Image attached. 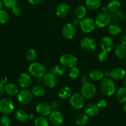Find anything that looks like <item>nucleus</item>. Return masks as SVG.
Here are the masks:
<instances>
[{
    "label": "nucleus",
    "mask_w": 126,
    "mask_h": 126,
    "mask_svg": "<svg viewBox=\"0 0 126 126\" xmlns=\"http://www.w3.org/2000/svg\"><path fill=\"white\" fill-rule=\"evenodd\" d=\"M101 92L106 96H111L116 92V84L111 78H103L100 82Z\"/></svg>",
    "instance_id": "nucleus-1"
},
{
    "label": "nucleus",
    "mask_w": 126,
    "mask_h": 126,
    "mask_svg": "<svg viewBox=\"0 0 126 126\" xmlns=\"http://www.w3.org/2000/svg\"><path fill=\"white\" fill-rule=\"evenodd\" d=\"M28 71L32 76L37 78H42L47 73L45 66L38 62L31 63L28 67Z\"/></svg>",
    "instance_id": "nucleus-2"
},
{
    "label": "nucleus",
    "mask_w": 126,
    "mask_h": 126,
    "mask_svg": "<svg viewBox=\"0 0 126 126\" xmlns=\"http://www.w3.org/2000/svg\"><path fill=\"white\" fill-rule=\"evenodd\" d=\"M69 99L70 105L73 109L79 110L84 107L85 104V98L80 93H75L71 95Z\"/></svg>",
    "instance_id": "nucleus-3"
},
{
    "label": "nucleus",
    "mask_w": 126,
    "mask_h": 126,
    "mask_svg": "<svg viewBox=\"0 0 126 126\" xmlns=\"http://www.w3.org/2000/svg\"><path fill=\"white\" fill-rule=\"evenodd\" d=\"M96 93V89L95 85L90 82L84 84L81 89V94L86 99H91Z\"/></svg>",
    "instance_id": "nucleus-4"
},
{
    "label": "nucleus",
    "mask_w": 126,
    "mask_h": 126,
    "mask_svg": "<svg viewBox=\"0 0 126 126\" xmlns=\"http://www.w3.org/2000/svg\"><path fill=\"white\" fill-rule=\"evenodd\" d=\"M15 108L14 104L11 99L3 98L0 100V112L3 114H9L12 113Z\"/></svg>",
    "instance_id": "nucleus-5"
},
{
    "label": "nucleus",
    "mask_w": 126,
    "mask_h": 126,
    "mask_svg": "<svg viewBox=\"0 0 126 126\" xmlns=\"http://www.w3.org/2000/svg\"><path fill=\"white\" fill-rule=\"evenodd\" d=\"M79 25L83 32L85 33H89L93 31L96 25H95V20L92 18L84 17L80 20Z\"/></svg>",
    "instance_id": "nucleus-6"
},
{
    "label": "nucleus",
    "mask_w": 126,
    "mask_h": 126,
    "mask_svg": "<svg viewBox=\"0 0 126 126\" xmlns=\"http://www.w3.org/2000/svg\"><path fill=\"white\" fill-rule=\"evenodd\" d=\"M111 15L107 12H101L96 17L95 20V25L100 28H103L108 25L111 22Z\"/></svg>",
    "instance_id": "nucleus-7"
},
{
    "label": "nucleus",
    "mask_w": 126,
    "mask_h": 126,
    "mask_svg": "<svg viewBox=\"0 0 126 126\" xmlns=\"http://www.w3.org/2000/svg\"><path fill=\"white\" fill-rule=\"evenodd\" d=\"M33 98V94L32 91L27 89H23L17 94L18 102L22 105L29 104Z\"/></svg>",
    "instance_id": "nucleus-8"
},
{
    "label": "nucleus",
    "mask_w": 126,
    "mask_h": 126,
    "mask_svg": "<svg viewBox=\"0 0 126 126\" xmlns=\"http://www.w3.org/2000/svg\"><path fill=\"white\" fill-rule=\"evenodd\" d=\"M61 64L65 67L73 68L77 65L78 60L75 56L72 54H65L62 55L60 58Z\"/></svg>",
    "instance_id": "nucleus-9"
},
{
    "label": "nucleus",
    "mask_w": 126,
    "mask_h": 126,
    "mask_svg": "<svg viewBox=\"0 0 126 126\" xmlns=\"http://www.w3.org/2000/svg\"><path fill=\"white\" fill-rule=\"evenodd\" d=\"M76 30L72 23H67L62 28V34L63 36L67 39H72L75 35Z\"/></svg>",
    "instance_id": "nucleus-10"
},
{
    "label": "nucleus",
    "mask_w": 126,
    "mask_h": 126,
    "mask_svg": "<svg viewBox=\"0 0 126 126\" xmlns=\"http://www.w3.org/2000/svg\"><path fill=\"white\" fill-rule=\"evenodd\" d=\"M80 46L85 51L92 52L95 50L96 47V43L91 38L85 37L80 41Z\"/></svg>",
    "instance_id": "nucleus-11"
},
{
    "label": "nucleus",
    "mask_w": 126,
    "mask_h": 126,
    "mask_svg": "<svg viewBox=\"0 0 126 126\" xmlns=\"http://www.w3.org/2000/svg\"><path fill=\"white\" fill-rule=\"evenodd\" d=\"M63 116L58 110L52 111L49 114V121L51 124L54 126H59L63 123Z\"/></svg>",
    "instance_id": "nucleus-12"
},
{
    "label": "nucleus",
    "mask_w": 126,
    "mask_h": 126,
    "mask_svg": "<svg viewBox=\"0 0 126 126\" xmlns=\"http://www.w3.org/2000/svg\"><path fill=\"white\" fill-rule=\"evenodd\" d=\"M43 82L47 87L49 88H53L56 86L58 82L56 75L51 71L46 73L43 76Z\"/></svg>",
    "instance_id": "nucleus-13"
},
{
    "label": "nucleus",
    "mask_w": 126,
    "mask_h": 126,
    "mask_svg": "<svg viewBox=\"0 0 126 126\" xmlns=\"http://www.w3.org/2000/svg\"><path fill=\"white\" fill-rule=\"evenodd\" d=\"M36 111L40 115L45 116L49 115L51 112L52 111V110L50 104L46 102H41L37 105Z\"/></svg>",
    "instance_id": "nucleus-14"
},
{
    "label": "nucleus",
    "mask_w": 126,
    "mask_h": 126,
    "mask_svg": "<svg viewBox=\"0 0 126 126\" xmlns=\"http://www.w3.org/2000/svg\"><path fill=\"white\" fill-rule=\"evenodd\" d=\"M114 46V41L109 36L103 37L100 42V46L102 50L107 52L111 51L113 49Z\"/></svg>",
    "instance_id": "nucleus-15"
},
{
    "label": "nucleus",
    "mask_w": 126,
    "mask_h": 126,
    "mask_svg": "<svg viewBox=\"0 0 126 126\" xmlns=\"http://www.w3.org/2000/svg\"><path fill=\"white\" fill-rule=\"evenodd\" d=\"M126 75V70L120 67L114 68L109 73V76L113 80H120L125 78Z\"/></svg>",
    "instance_id": "nucleus-16"
},
{
    "label": "nucleus",
    "mask_w": 126,
    "mask_h": 126,
    "mask_svg": "<svg viewBox=\"0 0 126 126\" xmlns=\"http://www.w3.org/2000/svg\"><path fill=\"white\" fill-rule=\"evenodd\" d=\"M70 7L68 4L65 2H61L57 6L56 8V14L60 18L65 17L69 14Z\"/></svg>",
    "instance_id": "nucleus-17"
},
{
    "label": "nucleus",
    "mask_w": 126,
    "mask_h": 126,
    "mask_svg": "<svg viewBox=\"0 0 126 126\" xmlns=\"http://www.w3.org/2000/svg\"><path fill=\"white\" fill-rule=\"evenodd\" d=\"M19 86L23 89H27L31 86L32 82L30 76L27 73H22L18 78Z\"/></svg>",
    "instance_id": "nucleus-18"
},
{
    "label": "nucleus",
    "mask_w": 126,
    "mask_h": 126,
    "mask_svg": "<svg viewBox=\"0 0 126 126\" xmlns=\"http://www.w3.org/2000/svg\"><path fill=\"white\" fill-rule=\"evenodd\" d=\"M100 112V108L95 103H90L87 105L85 108V113L88 116H96Z\"/></svg>",
    "instance_id": "nucleus-19"
},
{
    "label": "nucleus",
    "mask_w": 126,
    "mask_h": 126,
    "mask_svg": "<svg viewBox=\"0 0 126 126\" xmlns=\"http://www.w3.org/2000/svg\"><path fill=\"white\" fill-rule=\"evenodd\" d=\"M72 95V89L69 86H65L61 89L58 92V95L61 99L66 100Z\"/></svg>",
    "instance_id": "nucleus-20"
},
{
    "label": "nucleus",
    "mask_w": 126,
    "mask_h": 126,
    "mask_svg": "<svg viewBox=\"0 0 126 126\" xmlns=\"http://www.w3.org/2000/svg\"><path fill=\"white\" fill-rule=\"evenodd\" d=\"M114 53L117 58L124 59L126 56V46L122 43L118 44L115 47Z\"/></svg>",
    "instance_id": "nucleus-21"
},
{
    "label": "nucleus",
    "mask_w": 126,
    "mask_h": 126,
    "mask_svg": "<svg viewBox=\"0 0 126 126\" xmlns=\"http://www.w3.org/2000/svg\"><path fill=\"white\" fill-rule=\"evenodd\" d=\"M5 92L9 96H14L19 93L18 87L12 83H7L4 86Z\"/></svg>",
    "instance_id": "nucleus-22"
},
{
    "label": "nucleus",
    "mask_w": 126,
    "mask_h": 126,
    "mask_svg": "<svg viewBox=\"0 0 126 126\" xmlns=\"http://www.w3.org/2000/svg\"><path fill=\"white\" fill-rule=\"evenodd\" d=\"M89 77L93 81H99L103 78L104 73L99 69H93L89 73Z\"/></svg>",
    "instance_id": "nucleus-23"
},
{
    "label": "nucleus",
    "mask_w": 126,
    "mask_h": 126,
    "mask_svg": "<svg viewBox=\"0 0 126 126\" xmlns=\"http://www.w3.org/2000/svg\"><path fill=\"white\" fill-rule=\"evenodd\" d=\"M15 116L19 121L22 123L26 122L29 119V115L28 113L22 109H19L16 111L15 113Z\"/></svg>",
    "instance_id": "nucleus-24"
},
{
    "label": "nucleus",
    "mask_w": 126,
    "mask_h": 126,
    "mask_svg": "<svg viewBox=\"0 0 126 126\" xmlns=\"http://www.w3.org/2000/svg\"><path fill=\"white\" fill-rule=\"evenodd\" d=\"M122 31V28L121 25L117 23H113L108 25L107 32L112 35H117L119 34Z\"/></svg>",
    "instance_id": "nucleus-25"
},
{
    "label": "nucleus",
    "mask_w": 126,
    "mask_h": 126,
    "mask_svg": "<svg viewBox=\"0 0 126 126\" xmlns=\"http://www.w3.org/2000/svg\"><path fill=\"white\" fill-rule=\"evenodd\" d=\"M116 97L120 103L126 102V87H120L116 92Z\"/></svg>",
    "instance_id": "nucleus-26"
},
{
    "label": "nucleus",
    "mask_w": 126,
    "mask_h": 126,
    "mask_svg": "<svg viewBox=\"0 0 126 126\" xmlns=\"http://www.w3.org/2000/svg\"><path fill=\"white\" fill-rule=\"evenodd\" d=\"M120 7H121V3L118 0H111L107 6L108 11L112 13L119 11Z\"/></svg>",
    "instance_id": "nucleus-27"
},
{
    "label": "nucleus",
    "mask_w": 126,
    "mask_h": 126,
    "mask_svg": "<svg viewBox=\"0 0 126 126\" xmlns=\"http://www.w3.org/2000/svg\"><path fill=\"white\" fill-rule=\"evenodd\" d=\"M50 71L55 74L56 75L62 76V75H64L65 73L66 72V68H65V66L61 64V65H57L52 67L50 69Z\"/></svg>",
    "instance_id": "nucleus-28"
},
{
    "label": "nucleus",
    "mask_w": 126,
    "mask_h": 126,
    "mask_svg": "<svg viewBox=\"0 0 126 126\" xmlns=\"http://www.w3.org/2000/svg\"><path fill=\"white\" fill-rule=\"evenodd\" d=\"M101 0H86V6L90 10H96L101 6Z\"/></svg>",
    "instance_id": "nucleus-29"
},
{
    "label": "nucleus",
    "mask_w": 126,
    "mask_h": 126,
    "mask_svg": "<svg viewBox=\"0 0 126 126\" xmlns=\"http://www.w3.org/2000/svg\"><path fill=\"white\" fill-rule=\"evenodd\" d=\"M75 121H76V124L78 126H85L88 122V116L86 114H83V113L79 114L77 116Z\"/></svg>",
    "instance_id": "nucleus-30"
},
{
    "label": "nucleus",
    "mask_w": 126,
    "mask_h": 126,
    "mask_svg": "<svg viewBox=\"0 0 126 126\" xmlns=\"http://www.w3.org/2000/svg\"><path fill=\"white\" fill-rule=\"evenodd\" d=\"M31 91L33 94V95L37 97H42L43 95H44V93H45L44 89L42 86H40V85L33 86L32 88Z\"/></svg>",
    "instance_id": "nucleus-31"
},
{
    "label": "nucleus",
    "mask_w": 126,
    "mask_h": 126,
    "mask_svg": "<svg viewBox=\"0 0 126 126\" xmlns=\"http://www.w3.org/2000/svg\"><path fill=\"white\" fill-rule=\"evenodd\" d=\"M75 16L77 18H79V19H82L83 18L85 17L86 14V9L85 8V6L83 5H80V6H77L75 10Z\"/></svg>",
    "instance_id": "nucleus-32"
},
{
    "label": "nucleus",
    "mask_w": 126,
    "mask_h": 126,
    "mask_svg": "<svg viewBox=\"0 0 126 126\" xmlns=\"http://www.w3.org/2000/svg\"><path fill=\"white\" fill-rule=\"evenodd\" d=\"M110 15H111V20L116 22H122L125 18L124 14L122 12H121V11H117L116 12H113V13H112Z\"/></svg>",
    "instance_id": "nucleus-33"
},
{
    "label": "nucleus",
    "mask_w": 126,
    "mask_h": 126,
    "mask_svg": "<svg viewBox=\"0 0 126 126\" xmlns=\"http://www.w3.org/2000/svg\"><path fill=\"white\" fill-rule=\"evenodd\" d=\"M37 52L35 49H30L26 52V59L29 61H33V60H35L36 58L37 57Z\"/></svg>",
    "instance_id": "nucleus-34"
},
{
    "label": "nucleus",
    "mask_w": 126,
    "mask_h": 126,
    "mask_svg": "<svg viewBox=\"0 0 126 126\" xmlns=\"http://www.w3.org/2000/svg\"><path fill=\"white\" fill-rule=\"evenodd\" d=\"M35 126H49V123L46 118L43 116H40L35 120Z\"/></svg>",
    "instance_id": "nucleus-35"
},
{
    "label": "nucleus",
    "mask_w": 126,
    "mask_h": 126,
    "mask_svg": "<svg viewBox=\"0 0 126 126\" xmlns=\"http://www.w3.org/2000/svg\"><path fill=\"white\" fill-rule=\"evenodd\" d=\"M9 19V16L7 12L4 10H0V23L4 24L7 23Z\"/></svg>",
    "instance_id": "nucleus-36"
},
{
    "label": "nucleus",
    "mask_w": 126,
    "mask_h": 126,
    "mask_svg": "<svg viewBox=\"0 0 126 126\" xmlns=\"http://www.w3.org/2000/svg\"><path fill=\"white\" fill-rule=\"evenodd\" d=\"M80 75V71L77 68L73 67L71 68L69 73V76L72 79H75L77 78Z\"/></svg>",
    "instance_id": "nucleus-37"
},
{
    "label": "nucleus",
    "mask_w": 126,
    "mask_h": 126,
    "mask_svg": "<svg viewBox=\"0 0 126 126\" xmlns=\"http://www.w3.org/2000/svg\"><path fill=\"white\" fill-rule=\"evenodd\" d=\"M11 123V119L6 114H4L0 118V124L2 126H10Z\"/></svg>",
    "instance_id": "nucleus-38"
},
{
    "label": "nucleus",
    "mask_w": 126,
    "mask_h": 126,
    "mask_svg": "<svg viewBox=\"0 0 126 126\" xmlns=\"http://www.w3.org/2000/svg\"><path fill=\"white\" fill-rule=\"evenodd\" d=\"M4 5L7 8L12 9V7L17 6L18 0H2Z\"/></svg>",
    "instance_id": "nucleus-39"
},
{
    "label": "nucleus",
    "mask_w": 126,
    "mask_h": 126,
    "mask_svg": "<svg viewBox=\"0 0 126 126\" xmlns=\"http://www.w3.org/2000/svg\"><path fill=\"white\" fill-rule=\"evenodd\" d=\"M107 52H105L104 50H101V52H100V53L98 55V59L99 61L101 62H105L106 61V59H107Z\"/></svg>",
    "instance_id": "nucleus-40"
},
{
    "label": "nucleus",
    "mask_w": 126,
    "mask_h": 126,
    "mask_svg": "<svg viewBox=\"0 0 126 126\" xmlns=\"http://www.w3.org/2000/svg\"><path fill=\"white\" fill-rule=\"evenodd\" d=\"M96 105H97V106L99 108H105V107L107 106V101H106V100L104 99V98H101V99H100L98 101Z\"/></svg>",
    "instance_id": "nucleus-41"
},
{
    "label": "nucleus",
    "mask_w": 126,
    "mask_h": 126,
    "mask_svg": "<svg viewBox=\"0 0 126 126\" xmlns=\"http://www.w3.org/2000/svg\"><path fill=\"white\" fill-rule=\"evenodd\" d=\"M50 105H51V107L52 111L58 110L59 108V103L57 100L52 101Z\"/></svg>",
    "instance_id": "nucleus-42"
},
{
    "label": "nucleus",
    "mask_w": 126,
    "mask_h": 126,
    "mask_svg": "<svg viewBox=\"0 0 126 126\" xmlns=\"http://www.w3.org/2000/svg\"><path fill=\"white\" fill-rule=\"evenodd\" d=\"M12 12L14 16H19L21 15V9L18 6H15V7L12 8Z\"/></svg>",
    "instance_id": "nucleus-43"
},
{
    "label": "nucleus",
    "mask_w": 126,
    "mask_h": 126,
    "mask_svg": "<svg viewBox=\"0 0 126 126\" xmlns=\"http://www.w3.org/2000/svg\"><path fill=\"white\" fill-rule=\"evenodd\" d=\"M80 81H81L82 83L84 84L86 83V82H88V77L87 75H84L83 76H81L80 78Z\"/></svg>",
    "instance_id": "nucleus-44"
},
{
    "label": "nucleus",
    "mask_w": 126,
    "mask_h": 126,
    "mask_svg": "<svg viewBox=\"0 0 126 126\" xmlns=\"http://www.w3.org/2000/svg\"><path fill=\"white\" fill-rule=\"evenodd\" d=\"M7 82H8V79H7V76H2L0 78V83L1 84L3 85L7 84Z\"/></svg>",
    "instance_id": "nucleus-45"
},
{
    "label": "nucleus",
    "mask_w": 126,
    "mask_h": 126,
    "mask_svg": "<svg viewBox=\"0 0 126 126\" xmlns=\"http://www.w3.org/2000/svg\"><path fill=\"white\" fill-rule=\"evenodd\" d=\"M42 0H28V2L32 5H37L39 3H40L42 2Z\"/></svg>",
    "instance_id": "nucleus-46"
},
{
    "label": "nucleus",
    "mask_w": 126,
    "mask_h": 126,
    "mask_svg": "<svg viewBox=\"0 0 126 126\" xmlns=\"http://www.w3.org/2000/svg\"><path fill=\"white\" fill-rule=\"evenodd\" d=\"M5 91H4V86L3 84L0 83V97L2 96V95L4 94Z\"/></svg>",
    "instance_id": "nucleus-47"
},
{
    "label": "nucleus",
    "mask_w": 126,
    "mask_h": 126,
    "mask_svg": "<svg viewBox=\"0 0 126 126\" xmlns=\"http://www.w3.org/2000/svg\"><path fill=\"white\" fill-rule=\"evenodd\" d=\"M72 22V23L74 25H76L80 24V19H79V18H74V19H73Z\"/></svg>",
    "instance_id": "nucleus-48"
},
{
    "label": "nucleus",
    "mask_w": 126,
    "mask_h": 126,
    "mask_svg": "<svg viewBox=\"0 0 126 126\" xmlns=\"http://www.w3.org/2000/svg\"><path fill=\"white\" fill-rule=\"evenodd\" d=\"M121 43L124 45L126 46V34L124 35L121 38Z\"/></svg>",
    "instance_id": "nucleus-49"
},
{
    "label": "nucleus",
    "mask_w": 126,
    "mask_h": 126,
    "mask_svg": "<svg viewBox=\"0 0 126 126\" xmlns=\"http://www.w3.org/2000/svg\"><path fill=\"white\" fill-rule=\"evenodd\" d=\"M102 11H103V12H107V11H108L107 6H104L102 9Z\"/></svg>",
    "instance_id": "nucleus-50"
},
{
    "label": "nucleus",
    "mask_w": 126,
    "mask_h": 126,
    "mask_svg": "<svg viewBox=\"0 0 126 126\" xmlns=\"http://www.w3.org/2000/svg\"><path fill=\"white\" fill-rule=\"evenodd\" d=\"M3 2H2V0H0V10L2 9V6H3Z\"/></svg>",
    "instance_id": "nucleus-51"
},
{
    "label": "nucleus",
    "mask_w": 126,
    "mask_h": 126,
    "mask_svg": "<svg viewBox=\"0 0 126 126\" xmlns=\"http://www.w3.org/2000/svg\"><path fill=\"white\" fill-rule=\"evenodd\" d=\"M124 109L125 112H126V104H125L124 107Z\"/></svg>",
    "instance_id": "nucleus-52"
},
{
    "label": "nucleus",
    "mask_w": 126,
    "mask_h": 126,
    "mask_svg": "<svg viewBox=\"0 0 126 126\" xmlns=\"http://www.w3.org/2000/svg\"><path fill=\"white\" fill-rule=\"evenodd\" d=\"M124 85H125V86L126 87V76L124 79Z\"/></svg>",
    "instance_id": "nucleus-53"
},
{
    "label": "nucleus",
    "mask_w": 126,
    "mask_h": 126,
    "mask_svg": "<svg viewBox=\"0 0 126 126\" xmlns=\"http://www.w3.org/2000/svg\"><path fill=\"white\" fill-rule=\"evenodd\" d=\"M125 62H126V57H125Z\"/></svg>",
    "instance_id": "nucleus-54"
},
{
    "label": "nucleus",
    "mask_w": 126,
    "mask_h": 126,
    "mask_svg": "<svg viewBox=\"0 0 126 126\" xmlns=\"http://www.w3.org/2000/svg\"><path fill=\"white\" fill-rule=\"evenodd\" d=\"M82 1H86V0H82Z\"/></svg>",
    "instance_id": "nucleus-55"
},
{
    "label": "nucleus",
    "mask_w": 126,
    "mask_h": 126,
    "mask_svg": "<svg viewBox=\"0 0 126 126\" xmlns=\"http://www.w3.org/2000/svg\"></svg>",
    "instance_id": "nucleus-56"
}]
</instances>
